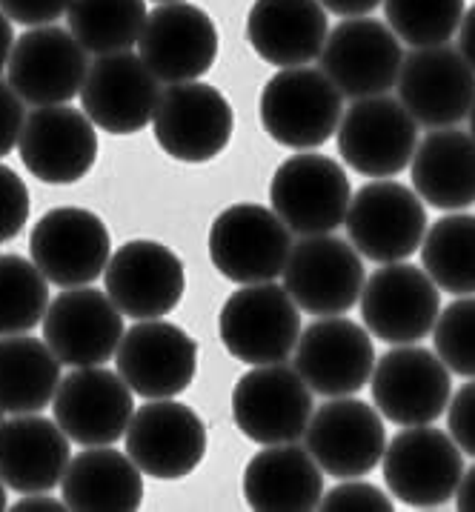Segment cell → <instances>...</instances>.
I'll use <instances>...</instances> for the list:
<instances>
[{"label":"cell","instance_id":"cell-1","mask_svg":"<svg viewBox=\"0 0 475 512\" xmlns=\"http://www.w3.org/2000/svg\"><path fill=\"white\" fill-rule=\"evenodd\" d=\"M258 115L275 144L310 152L338 132L344 95L321 69L290 66L267 81L258 101Z\"/></svg>","mask_w":475,"mask_h":512},{"label":"cell","instance_id":"cell-2","mask_svg":"<svg viewBox=\"0 0 475 512\" xmlns=\"http://www.w3.org/2000/svg\"><path fill=\"white\" fill-rule=\"evenodd\" d=\"M218 332L232 358L249 367L278 364L290 358L301 338V309L287 287L244 284L221 309Z\"/></svg>","mask_w":475,"mask_h":512},{"label":"cell","instance_id":"cell-3","mask_svg":"<svg viewBox=\"0 0 475 512\" xmlns=\"http://www.w3.org/2000/svg\"><path fill=\"white\" fill-rule=\"evenodd\" d=\"M209 261L232 284L281 278L290 261L292 232L275 209L261 204L227 206L209 226Z\"/></svg>","mask_w":475,"mask_h":512},{"label":"cell","instance_id":"cell-4","mask_svg":"<svg viewBox=\"0 0 475 512\" xmlns=\"http://www.w3.org/2000/svg\"><path fill=\"white\" fill-rule=\"evenodd\" d=\"M155 141L181 164H207L232 141L235 115L221 89L204 81L166 83L152 115Z\"/></svg>","mask_w":475,"mask_h":512},{"label":"cell","instance_id":"cell-5","mask_svg":"<svg viewBox=\"0 0 475 512\" xmlns=\"http://www.w3.org/2000/svg\"><path fill=\"white\" fill-rule=\"evenodd\" d=\"M344 226L350 244L375 264L407 261L427 235V209L410 186L372 178L352 195Z\"/></svg>","mask_w":475,"mask_h":512},{"label":"cell","instance_id":"cell-6","mask_svg":"<svg viewBox=\"0 0 475 512\" xmlns=\"http://www.w3.org/2000/svg\"><path fill=\"white\" fill-rule=\"evenodd\" d=\"M352 186L344 166L318 152H298L275 169L269 204L290 232L330 235L344 224Z\"/></svg>","mask_w":475,"mask_h":512},{"label":"cell","instance_id":"cell-7","mask_svg":"<svg viewBox=\"0 0 475 512\" xmlns=\"http://www.w3.org/2000/svg\"><path fill=\"white\" fill-rule=\"evenodd\" d=\"M381 470L387 490L407 507H444L464 475V455L453 435L433 424L404 427L387 444Z\"/></svg>","mask_w":475,"mask_h":512},{"label":"cell","instance_id":"cell-8","mask_svg":"<svg viewBox=\"0 0 475 512\" xmlns=\"http://www.w3.org/2000/svg\"><path fill=\"white\" fill-rule=\"evenodd\" d=\"M312 412V390L287 361L249 369L232 390L235 427L261 447L304 438Z\"/></svg>","mask_w":475,"mask_h":512},{"label":"cell","instance_id":"cell-9","mask_svg":"<svg viewBox=\"0 0 475 512\" xmlns=\"http://www.w3.org/2000/svg\"><path fill=\"white\" fill-rule=\"evenodd\" d=\"M361 318L384 344H418L433 332L441 312V289L415 264L395 261L367 275L361 289Z\"/></svg>","mask_w":475,"mask_h":512},{"label":"cell","instance_id":"cell-10","mask_svg":"<svg viewBox=\"0 0 475 512\" xmlns=\"http://www.w3.org/2000/svg\"><path fill=\"white\" fill-rule=\"evenodd\" d=\"M126 455L158 481H178L201 467L207 455V424L175 398H155L132 412Z\"/></svg>","mask_w":475,"mask_h":512},{"label":"cell","instance_id":"cell-11","mask_svg":"<svg viewBox=\"0 0 475 512\" xmlns=\"http://www.w3.org/2000/svg\"><path fill=\"white\" fill-rule=\"evenodd\" d=\"M29 255L49 284L89 287L106 272L112 238L106 224L83 206L49 209L29 235Z\"/></svg>","mask_w":475,"mask_h":512},{"label":"cell","instance_id":"cell-12","mask_svg":"<svg viewBox=\"0 0 475 512\" xmlns=\"http://www.w3.org/2000/svg\"><path fill=\"white\" fill-rule=\"evenodd\" d=\"M367 281L361 252L335 235H307L292 244L284 267V287L307 315H344L350 312Z\"/></svg>","mask_w":475,"mask_h":512},{"label":"cell","instance_id":"cell-13","mask_svg":"<svg viewBox=\"0 0 475 512\" xmlns=\"http://www.w3.org/2000/svg\"><path fill=\"white\" fill-rule=\"evenodd\" d=\"M318 61L344 98L361 101L387 95L398 83L404 49L387 23L364 15L338 23L327 35Z\"/></svg>","mask_w":475,"mask_h":512},{"label":"cell","instance_id":"cell-14","mask_svg":"<svg viewBox=\"0 0 475 512\" xmlns=\"http://www.w3.org/2000/svg\"><path fill=\"white\" fill-rule=\"evenodd\" d=\"M375 410L398 427L438 421L453 398L447 364L424 347L401 344L378 358L372 369Z\"/></svg>","mask_w":475,"mask_h":512},{"label":"cell","instance_id":"cell-15","mask_svg":"<svg viewBox=\"0 0 475 512\" xmlns=\"http://www.w3.org/2000/svg\"><path fill=\"white\" fill-rule=\"evenodd\" d=\"M338 152L364 178L401 175L418 146V123L398 98L355 101L338 123Z\"/></svg>","mask_w":475,"mask_h":512},{"label":"cell","instance_id":"cell-16","mask_svg":"<svg viewBox=\"0 0 475 512\" xmlns=\"http://www.w3.org/2000/svg\"><path fill=\"white\" fill-rule=\"evenodd\" d=\"M18 152L32 178L43 184H78L98 161V126L69 103L35 106L26 112Z\"/></svg>","mask_w":475,"mask_h":512},{"label":"cell","instance_id":"cell-17","mask_svg":"<svg viewBox=\"0 0 475 512\" xmlns=\"http://www.w3.org/2000/svg\"><path fill=\"white\" fill-rule=\"evenodd\" d=\"M41 327L43 341L63 367H104L124 338V312L106 289L72 287L49 301Z\"/></svg>","mask_w":475,"mask_h":512},{"label":"cell","instance_id":"cell-18","mask_svg":"<svg viewBox=\"0 0 475 512\" xmlns=\"http://www.w3.org/2000/svg\"><path fill=\"white\" fill-rule=\"evenodd\" d=\"M118 375L144 401L175 398L195 381L198 344L164 318H146L126 329L115 352Z\"/></svg>","mask_w":475,"mask_h":512},{"label":"cell","instance_id":"cell-19","mask_svg":"<svg viewBox=\"0 0 475 512\" xmlns=\"http://www.w3.org/2000/svg\"><path fill=\"white\" fill-rule=\"evenodd\" d=\"M104 287L126 318H166L184 298V261L161 241H126L106 264Z\"/></svg>","mask_w":475,"mask_h":512},{"label":"cell","instance_id":"cell-20","mask_svg":"<svg viewBox=\"0 0 475 512\" xmlns=\"http://www.w3.org/2000/svg\"><path fill=\"white\" fill-rule=\"evenodd\" d=\"M307 450L332 478H361L372 472L387 450L381 412L352 395L330 398L312 412L307 424Z\"/></svg>","mask_w":475,"mask_h":512},{"label":"cell","instance_id":"cell-21","mask_svg":"<svg viewBox=\"0 0 475 512\" xmlns=\"http://www.w3.org/2000/svg\"><path fill=\"white\" fill-rule=\"evenodd\" d=\"M218 26L201 6L161 3L146 15L138 55L161 83L201 81L218 61Z\"/></svg>","mask_w":475,"mask_h":512},{"label":"cell","instance_id":"cell-22","mask_svg":"<svg viewBox=\"0 0 475 512\" xmlns=\"http://www.w3.org/2000/svg\"><path fill=\"white\" fill-rule=\"evenodd\" d=\"M398 101L427 129L455 126L473 109V66L447 43L413 49L398 72Z\"/></svg>","mask_w":475,"mask_h":512},{"label":"cell","instance_id":"cell-23","mask_svg":"<svg viewBox=\"0 0 475 512\" xmlns=\"http://www.w3.org/2000/svg\"><path fill=\"white\" fill-rule=\"evenodd\" d=\"M292 367L324 398L355 395L370 384L375 369L372 335L350 318L324 315L301 332Z\"/></svg>","mask_w":475,"mask_h":512},{"label":"cell","instance_id":"cell-24","mask_svg":"<svg viewBox=\"0 0 475 512\" xmlns=\"http://www.w3.org/2000/svg\"><path fill=\"white\" fill-rule=\"evenodd\" d=\"M161 81L135 52L98 55L81 89L86 118L109 135H135L152 123Z\"/></svg>","mask_w":475,"mask_h":512},{"label":"cell","instance_id":"cell-25","mask_svg":"<svg viewBox=\"0 0 475 512\" xmlns=\"http://www.w3.org/2000/svg\"><path fill=\"white\" fill-rule=\"evenodd\" d=\"M135 392L118 372L104 367H78L55 392V421L69 441L81 447H109L121 441L135 412Z\"/></svg>","mask_w":475,"mask_h":512},{"label":"cell","instance_id":"cell-26","mask_svg":"<svg viewBox=\"0 0 475 512\" xmlns=\"http://www.w3.org/2000/svg\"><path fill=\"white\" fill-rule=\"evenodd\" d=\"M9 83L29 106H58L78 98L89 72L86 49L61 26L23 32L9 55Z\"/></svg>","mask_w":475,"mask_h":512},{"label":"cell","instance_id":"cell-27","mask_svg":"<svg viewBox=\"0 0 475 512\" xmlns=\"http://www.w3.org/2000/svg\"><path fill=\"white\" fill-rule=\"evenodd\" d=\"M69 461V435L58 421L29 412L0 424V481L9 490L21 495L55 490Z\"/></svg>","mask_w":475,"mask_h":512},{"label":"cell","instance_id":"cell-28","mask_svg":"<svg viewBox=\"0 0 475 512\" xmlns=\"http://www.w3.org/2000/svg\"><path fill=\"white\" fill-rule=\"evenodd\" d=\"M327 35V9L318 0H255L247 15L249 46L278 69L315 61Z\"/></svg>","mask_w":475,"mask_h":512},{"label":"cell","instance_id":"cell-29","mask_svg":"<svg viewBox=\"0 0 475 512\" xmlns=\"http://www.w3.org/2000/svg\"><path fill=\"white\" fill-rule=\"evenodd\" d=\"M324 495V470L307 447L269 444L249 458L244 498L255 512H310Z\"/></svg>","mask_w":475,"mask_h":512},{"label":"cell","instance_id":"cell-30","mask_svg":"<svg viewBox=\"0 0 475 512\" xmlns=\"http://www.w3.org/2000/svg\"><path fill=\"white\" fill-rule=\"evenodd\" d=\"M61 492L75 512H135L144 501V472L112 444L86 447L69 461Z\"/></svg>","mask_w":475,"mask_h":512},{"label":"cell","instance_id":"cell-31","mask_svg":"<svg viewBox=\"0 0 475 512\" xmlns=\"http://www.w3.org/2000/svg\"><path fill=\"white\" fill-rule=\"evenodd\" d=\"M413 186L435 209H467L475 204V138L461 129H433L415 146Z\"/></svg>","mask_w":475,"mask_h":512},{"label":"cell","instance_id":"cell-32","mask_svg":"<svg viewBox=\"0 0 475 512\" xmlns=\"http://www.w3.org/2000/svg\"><path fill=\"white\" fill-rule=\"evenodd\" d=\"M61 387V361L35 335H0V412L46 410Z\"/></svg>","mask_w":475,"mask_h":512},{"label":"cell","instance_id":"cell-33","mask_svg":"<svg viewBox=\"0 0 475 512\" xmlns=\"http://www.w3.org/2000/svg\"><path fill=\"white\" fill-rule=\"evenodd\" d=\"M421 264L450 295H475V215H444L421 241Z\"/></svg>","mask_w":475,"mask_h":512},{"label":"cell","instance_id":"cell-34","mask_svg":"<svg viewBox=\"0 0 475 512\" xmlns=\"http://www.w3.org/2000/svg\"><path fill=\"white\" fill-rule=\"evenodd\" d=\"M146 0H72L66 9L69 32L86 52H129L146 23Z\"/></svg>","mask_w":475,"mask_h":512},{"label":"cell","instance_id":"cell-35","mask_svg":"<svg viewBox=\"0 0 475 512\" xmlns=\"http://www.w3.org/2000/svg\"><path fill=\"white\" fill-rule=\"evenodd\" d=\"M49 301V281L35 261L0 255V335L32 332L43 321Z\"/></svg>","mask_w":475,"mask_h":512},{"label":"cell","instance_id":"cell-36","mask_svg":"<svg viewBox=\"0 0 475 512\" xmlns=\"http://www.w3.org/2000/svg\"><path fill=\"white\" fill-rule=\"evenodd\" d=\"M387 23L413 49L441 46L464 21V0H384Z\"/></svg>","mask_w":475,"mask_h":512},{"label":"cell","instance_id":"cell-37","mask_svg":"<svg viewBox=\"0 0 475 512\" xmlns=\"http://www.w3.org/2000/svg\"><path fill=\"white\" fill-rule=\"evenodd\" d=\"M433 341L435 355L450 372L475 378V295H458V301L438 312Z\"/></svg>","mask_w":475,"mask_h":512},{"label":"cell","instance_id":"cell-38","mask_svg":"<svg viewBox=\"0 0 475 512\" xmlns=\"http://www.w3.org/2000/svg\"><path fill=\"white\" fill-rule=\"evenodd\" d=\"M318 510L327 512H393V498L367 481L344 478V484L321 495Z\"/></svg>","mask_w":475,"mask_h":512},{"label":"cell","instance_id":"cell-39","mask_svg":"<svg viewBox=\"0 0 475 512\" xmlns=\"http://www.w3.org/2000/svg\"><path fill=\"white\" fill-rule=\"evenodd\" d=\"M29 189L15 169L0 164V244L18 238L29 221Z\"/></svg>","mask_w":475,"mask_h":512},{"label":"cell","instance_id":"cell-40","mask_svg":"<svg viewBox=\"0 0 475 512\" xmlns=\"http://www.w3.org/2000/svg\"><path fill=\"white\" fill-rule=\"evenodd\" d=\"M447 432L453 435L458 450L475 458V378L455 390L447 407Z\"/></svg>","mask_w":475,"mask_h":512},{"label":"cell","instance_id":"cell-41","mask_svg":"<svg viewBox=\"0 0 475 512\" xmlns=\"http://www.w3.org/2000/svg\"><path fill=\"white\" fill-rule=\"evenodd\" d=\"M72 0H0V12L21 26H52L66 15Z\"/></svg>","mask_w":475,"mask_h":512},{"label":"cell","instance_id":"cell-42","mask_svg":"<svg viewBox=\"0 0 475 512\" xmlns=\"http://www.w3.org/2000/svg\"><path fill=\"white\" fill-rule=\"evenodd\" d=\"M23 121H26V103L12 89V83L0 81V158L18 149Z\"/></svg>","mask_w":475,"mask_h":512},{"label":"cell","instance_id":"cell-43","mask_svg":"<svg viewBox=\"0 0 475 512\" xmlns=\"http://www.w3.org/2000/svg\"><path fill=\"white\" fill-rule=\"evenodd\" d=\"M318 3L338 18H364L384 0H318Z\"/></svg>","mask_w":475,"mask_h":512},{"label":"cell","instance_id":"cell-44","mask_svg":"<svg viewBox=\"0 0 475 512\" xmlns=\"http://www.w3.org/2000/svg\"><path fill=\"white\" fill-rule=\"evenodd\" d=\"M12 512H63L69 510L66 507V501H58V498H52V495H46V492H29V495H23L18 504H12L9 507Z\"/></svg>","mask_w":475,"mask_h":512},{"label":"cell","instance_id":"cell-45","mask_svg":"<svg viewBox=\"0 0 475 512\" xmlns=\"http://www.w3.org/2000/svg\"><path fill=\"white\" fill-rule=\"evenodd\" d=\"M458 52L464 55V61L470 63L475 72V3L458 26Z\"/></svg>","mask_w":475,"mask_h":512},{"label":"cell","instance_id":"cell-46","mask_svg":"<svg viewBox=\"0 0 475 512\" xmlns=\"http://www.w3.org/2000/svg\"><path fill=\"white\" fill-rule=\"evenodd\" d=\"M455 507L461 512H475V467L461 475V484L455 490Z\"/></svg>","mask_w":475,"mask_h":512},{"label":"cell","instance_id":"cell-47","mask_svg":"<svg viewBox=\"0 0 475 512\" xmlns=\"http://www.w3.org/2000/svg\"><path fill=\"white\" fill-rule=\"evenodd\" d=\"M12 46H15V32H12V21L0 12V72L6 69L9 55H12Z\"/></svg>","mask_w":475,"mask_h":512},{"label":"cell","instance_id":"cell-48","mask_svg":"<svg viewBox=\"0 0 475 512\" xmlns=\"http://www.w3.org/2000/svg\"><path fill=\"white\" fill-rule=\"evenodd\" d=\"M0 510H6V484L0 481Z\"/></svg>","mask_w":475,"mask_h":512},{"label":"cell","instance_id":"cell-49","mask_svg":"<svg viewBox=\"0 0 475 512\" xmlns=\"http://www.w3.org/2000/svg\"><path fill=\"white\" fill-rule=\"evenodd\" d=\"M470 135L475 138V101H473V109H470Z\"/></svg>","mask_w":475,"mask_h":512},{"label":"cell","instance_id":"cell-50","mask_svg":"<svg viewBox=\"0 0 475 512\" xmlns=\"http://www.w3.org/2000/svg\"><path fill=\"white\" fill-rule=\"evenodd\" d=\"M152 3H181V0H152Z\"/></svg>","mask_w":475,"mask_h":512}]
</instances>
